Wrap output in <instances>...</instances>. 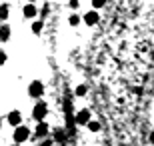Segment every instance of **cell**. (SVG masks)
Returning a JSON list of instances; mask_svg holds the SVG:
<instances>
[{
    "mask_svg": "<svg viewBox=\"0 0 154 146\" xmlns=\"http://www.w3.org/2000/svg\"><path fill=\"white\" fill-rule=\"evenodd\" d=\"M46 114H48V104H46L44 100H38L34 104V108H32V118L38 120V122H42L46 118Z\"/></svg>",
    "mask_w": 154,
    "mask_h": 146,
    "instance_id": "obj_1",
    "label": "cell"
},
{
    "mask_svg": "<svg viewBox=\"0 0 154 146\" xmlns=\"http://www.w3.org/2000/svg\"><path fill=\"white\" fill-rule=\"evenodd\" d=\"M28 94L32 96V98H42V94H44V84L40 82V80H34V82H30L28 84Z\"/></svg>",
    "mask_w": 154,
    "mask_h": 146,
    "instance_id": "obj_2",
    "label": "cell"
},
{
    "mask_svg": "<svg viewBox=\"0 0 154 146\" xmlns=\"http://www.w3.org/2000/svg\"><path fill=\"white\" fill-rule=\"evenodd\" d=\"M30 136V130L26 126H16L14 128V144H20V142H26Z\"/></svg>",
    "mask_w": 154,
    "mask_h": 146,
    "instance_id": "obj_3",
    "label": "cell"
},
{
    "mask_svg": "<svg viewBox=\"0 0 154 146\" xmlns=\"http://www.w3.org/2000/svg\"><path fill=\"white\" fill-rule=\"evenodd\" d=\"M6 120H8V124H10V126H20V122H22V114L18 112V110H12V112L8 114V118H6Z\"/></svg>",
    "mask_w": 154,
    "mask_h": 146,
    "instance_id": "obj_4",
    "label": "cell"
},
{
    "mask_svg": "<svg viewBox=\"0 0 154 146\" xmlns=\"http://www.w3.org/2000/svg\"><path fill=\"white\" fill-rule=\"evenodd\" d=\"M98 18H100V16H98V12L90 10V12H86V14H84V22L88 24V26H94V24L98 22Z\"/></svg>",
    "mask_w": 154,
    "mask_h": 146,
    "instance_id": "obj_5",
    "label": "cell"
},
{
    "mask_svg": "<svg viewBox=\"0 0 154 146\" xmlns=\"http://www.w3.org/2000/svg\"><path fill=\"white\" fill-rule=\"evenodd\" d=\"M76 122L78 124H88L90 122V112H88V110H78V114H76Z\"/></svg>",
    "mask_w": 154,
    "mask_h": 146,
    "instance_id": "obj_6",
    "label": "cell"
},
{
    "mask_svg": "<svg viewBox=\"0 0 154 146\" xmlns=\"http://www.w3.org/2000/svg\"><path fill=\"white\" fill-rule=\"evenodd\" d=\"M46 134H48V124L42 120V122L36 124V136H38V138H44Z\"/></svg>",
    "mask_w": 154,
    "mask_h": 146,
    "instance_id": "obj_7",
    "label": "cell"
},
{
    "mask_svg": "<svg viewBox=\"0 0 154 146\" xmlns=\"http://www.w3.org/2000/svg\"><path fill=\"white\" fill-rule=\"evenodd\" d=\"M36 12H38V10H36L34 4H26V6H24V16H26V18H34Z\"/></svg>",
    "mask_w": 154,
    "mask_h": 146,
    "instance_id": "obj_8",
    "label": "cell"
},
{
    "mask_svg": "<svg viewBox=\"0 0 154 146\" xmlns=\"http://www.w3.org/2000/svg\"><path fill=\"white\" fill-rule=\"evenodd\" d=\"M0 38H2V42H6V40L10 38V28H8V24H2V28H0Z\"/></svg>",
    "mask_w": 154,
    "mask_h": 146,
    "instance_id": "obj_9",
    "label": "cell"
},
{
    "mask_svg": "<svg viewBox=\"0 0 154 146\" xmlns=\"http://www.w3.org/2000/svg\"><path fill=\"white\" fill-rule=\"evenodd\" d=\"M86 126H88V130H90V132H98V130H100V122H96V120H90Z\"/></svg>",
    "mask_w": 154,
    "mask_h": 146,
    "instance_id": "obj_10",
    "label": "cell"
},
{
    "mask_svg": "<svg viewBox=\"0 0 154 146\" xmlns=\"http://www.w3.org/2000/svg\"><path fill=\"white\" fill-rule=\"evenodd\" d=\"M0 18H2V22L8 18V4H2V6H0Z\"/></svg>",
    "mask_w": 154,
    "mask_h": 146,
    "instance_id": "obj_11",
    "label": "cell"
},
{
    "mask_svg": "<svg viewBox=\"0 0 154 146\" xmlns=\"http://www.w3.org/2000/svg\"><path fill=\"white\" fill-rule=\"evenodd\" d=\"M68 22H70V26H78V24H80V16H78V14H70Z\"/></svg>",
    "mask_w": 154,
    "mask_h": 146,
    "instance_id": "obj_12",
    "label": "cell"
},
{
    "mask_svg": "<svg viewBox=\"0 0 154 146\" xmlns=\"http://www.w3.org/2000/svg\"><path fill=\"white\" fill-rule=\"evenodd\" d=\"M104 4H106V0H92V8H94V10H98V8H102Z\"/></svg>",
    "mask_w": 154,
    "mask_h": 146,
    "instance_id": "obj_13",
    "label": "cell"
},
{
    "mask_svg": "<svg viewBox=\"0 0 154 146\" xmlns=\"http://www.w3.org/2000/svg\"><path fill=\"white\" fill-rule=\"evenodd\" d=\"M32 32H34V34L42 32V22H34V24H32Z\"/></svg>",
    "mask_w": 154,
    "mask_h": 146,
    "instance_id": "obj_14",
    "label": "cell"
},
{
    "mask_svg": "<svg viewBox=\"0 0 154 146\" xmlns=\"http://www.w3.org/2000/svg\"><path fill=\"white\" fill-rule=\"evenodd\" d=\"M86 90H88V88H86L84 84H80V86H76V94H78V96H84Z\"/></svg>",
    "mask_w": 154,
    "mask_h": 146,
    "instance_id": "obj_15",
    "label": "cell"
},
{
    "mask_svg": "<svg viewBox=\"0 0 154 146\" xmlns=\"http://www.w3.org/2000/svg\"><path fill=\"white\" fill-rule=\"evenodd\" d=\"M68 4H70V8H72V10H76V8L80 6V0H70Z\"/></svg>",
    "mask_w": 154,
    "mask_h": 146,
    "instance_id": "obj_16",
    "label": "cell"
},
{
    "mask_svg": "<svg viewBox=\"0 0 154 146\" xmlns=\"http://www.w3.org/2000/svg\"><path fill=\"white\" fill-rule=\"evenodd\" d=\"M40 146H50V142H42V144H40Z\"/></svg>",
    "mask_w": 154,
    "mask_h": 146,
    "instance_id": "obj_17",
    "label": "cell"
},
{
    "mask_svg": "<svg viewBox=\"0 0 154 146\" xmlns=\"http://www.w3.org/2000/svg\"><path fill=\"white\" fill-rule=\"evenodd\" d=\"M28 2H30V4H32V2H34V0H28Z\"/></svg>",
    "mask_w": 154,
    "mask_h": 146,
    "instance_id": "obj_18",
    "label": "cell"
},
{
    "mask_svg": "<svg viewBox=\"0 0 154 146\" xmlns=\"http://www.w3.org/2000/svg\"><path fill=\"white\" fill-rule=\"evenodd\" d=\"M12 146H20V144H12Z\"/></svg>",
    "mask_w": 154,
    "mask_h": 146,
    "instance_id": "obj_19",
    "label": "cell"
}]
</instances>
